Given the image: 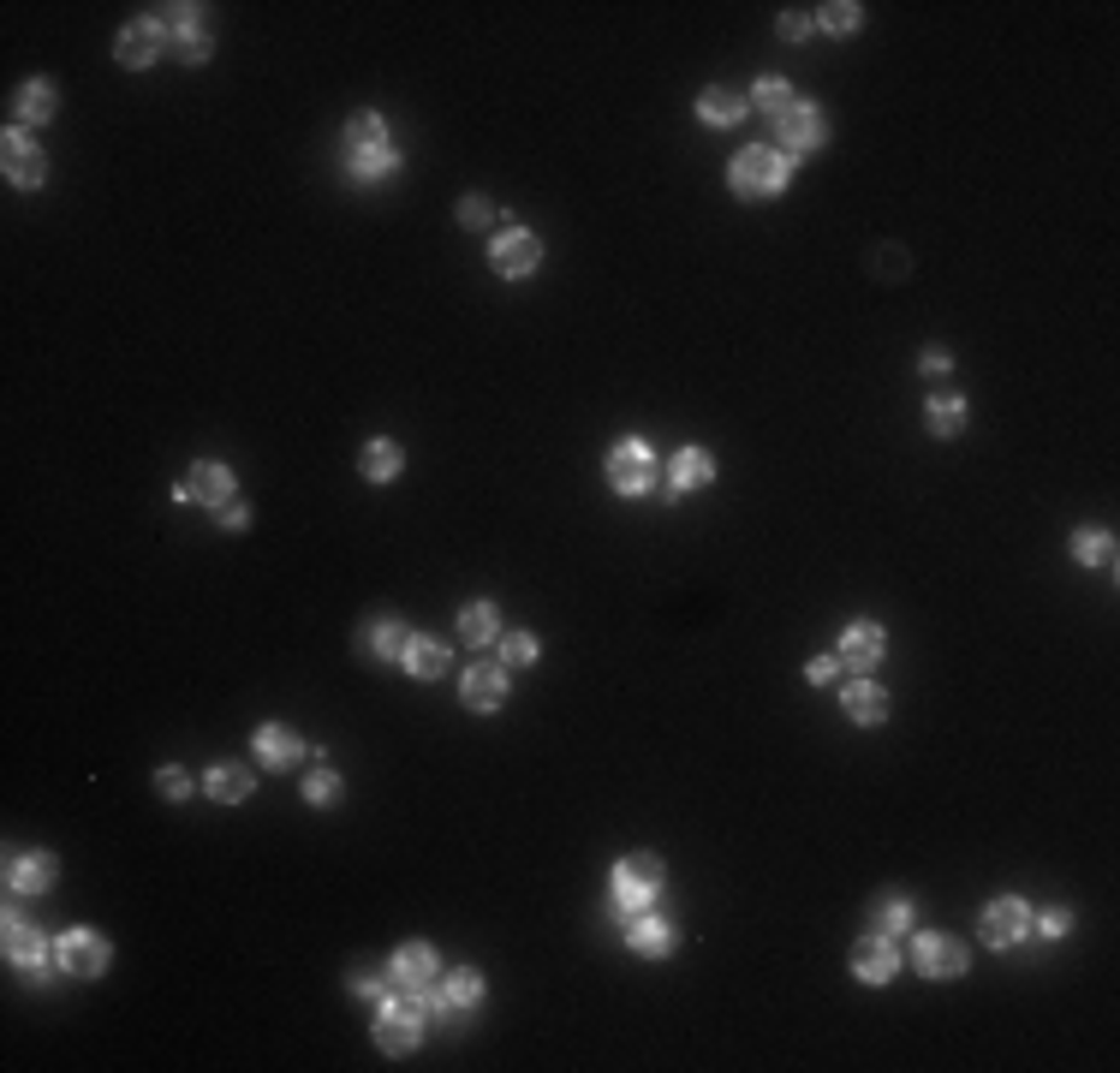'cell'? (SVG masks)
Segmentation results:
<instances>
[{
    "mask_svg": "<svg viewBox=\"0 0 1120 1073\" xmlns=\"http://www.w3.org/2000/svg\"><path fill=\"white\" fill-rule=\"evenodd\" d=\"M60 966H66V972L96 979V972L108 966V943H102V937H90V930H66V937H60Z\"/></svg>",
    "mask_w": 1120,
    "mask_h": 1073,
    "instance_id": "5b68a950",
    "label": "cell"
},
{
    "mask_svg": "<svg viewBox=\"0 0 1120 1073\" xmlns=\"http://www.w3.org/2000/svg\"><path fill=\"white\" fill-rule=\"evenodd\" d=\"M460 632H465V645H489V638H495V609H489V603H471V609L460 614Z\"/></svg>",
    "mask_w": 1120,
    "mask_h": 1073,
    "instance_id": "4dcf8cb0",
    "label": "cell"
},
{
    "mask_svg": "<svg viewBox=\"0 0 1120 1073\" xmlns=\"http://www.w3.org/2000/svg\"><path fill=\"white\" fill-rule=\"evenodd\" d=\"M918 972L924 979H959L966 972V948L954 937H924L918 943Z\"/></svg>",
    "mask_w": 1120,
    "mask_h": 1073,
    "instance_id": "30bf717a",
    "label": "cell"
},
{
    "mask_svg": "<svg viewBox=\"0 0 1120 1073\" xmlns=\"http://www.w3.org/2000/svg\"><path fill=\"white\" fill-rule=\"evenodd\" d=\"M876 656H882V627L876 620L846 627V638H841V662L846 668H876Z\"/></svg>",
    "mask_w": 1120,
    "mask_h": 1073,
    "instance_id": "4fadbf2b",
    "label": "cell"
},
{
    "mask_svg": "<svg viewBox=\"0 0 1120 1073\" xmlns=\"http://www.w3.org/2000/svg\"><path fill=\"white\" fill-rule=\"evenodd\" d=\"M846 716L864 728H876L882 716H888V692L882 686H846Z\"/></svg>",
    "mask_w": 1120,
    "mask_h": 1073,
    "instance_id": "44dd1931",
    "label": "cell"
},
{
    "mask_svg": "<svg viewBox=\"0 0 1120 1073\" xmlns=\"http://www.w3.org/2000/svg\"><path fill=\"white\" fill-rule=\"evenodd\" d=\"M1031 930V912H1026V901H995L990 912H984V943H995V948H1008V943H1019Z\"/></svg>",
    "mask_w": 1120,
    "mask_h": 1073,
    "instance_id": "8992f818",
    "label": "cell"
},
{
    "mask_svg": "<svg viewBox=\"0 0 1120 1073\" xmlns=\"http://www.w3.org/2000/svg\"><path fill=\"white\" fill-rule=\"evenodd\" d=\"M775 131H781V144H787L793 155H805V149L823 144V120H817L810 108H799V102H793V108L775 120Z\"/></svg>",
    "mask_w": 1120,
    "mask_h": 1073,
    "instance_id": "8fae6325",
    "label": "cell"
},
{
    "mask_svg": "<svg viewBox=\"0 0 1120 1073\" xmlns=\"http://www.w3.org/2000/svg\"><path fill=\"white\" fill-rule=\"evenodd\" d=\"M6 883L13 888H48L55 883V859H48V853H24V859H13Z\"/></svg>",
    "mask_w": 1120,
    "mask_h": 1073,
    "instance_id": "7402d4cb",
    "label": "cell"
},
{
    "mask_svg": "<svg viewBox=\"0 0 1120 1073\" xmlns=\"http://www.w3.org/2000/svg\"><path fill=\"white\" fill-rule=\"evenodd\" d=\"M501 698H507L501 668H471V674H465V703H471V710H501Z\"/></svg>",
    "mask_w": 1120,
    "mask_h": 1073,
    "instance_id": "d6986e66",
    "label": "cell"
},
{
    "mask_svg": "<svg viewBox=\"0 0 1120 1073\" xmlns=\"http://www.w3.org/2000/svg\"><path fill=\"white\" fill-rule=\"evenodd\" d=\"M364 645L376 650V656H405V645H411V638H405L400 620H376V627L364 632Z\"/></svg>",
    "mask_w": 1120,
    "mask_h": 1073,
    "instance_id": "f546056e",
    "label": "cell"
},
{
    "mask_svg": "<svg viewBox=\"0 0 1120 1073\" xmlns=\"http://www.w3.org/2000/svg\"><path fill=\"white\" fill-rule=\"evenodd\" d=\"M352 996H376V990H382V979H376V972H352Z\"/></svg>",
    "mask_w": 1120,
    "mask_h": 1073,
    "instance_id": "b9f144b4",
    "label": "cell"
},
{
    "mask_svg": "<svg viewBox=\"0 0 1120 1073\" xmlns=\"http://www.w3.org/2000/svg\"><path fill=\"white\" fill-rule=\"evenodd\" d=\"M656 883H661V865H656V853H632L620 865V912H638V901L643 895H656Z\"/></svg>",
    "mask_w": 1120,
    "mask_h": 1073,
    "instance_id": "277c9868",
    "label": "cell"
},
{
    "mask_svg": "<svg viewBox=\"0 0 1120 1073\" xmlns=\"http://www.w3.org/2000/svg\"><path fill=\"white\" fill-rule=\"evenodd\" d=\"M478 996H483V984H478V972H447V984H441V1014L447 1019H460L465 1008H478Z\"/></svg>",
    "mask_w": 1120,
    "mask_h": 1073,
    "instance_id": "e0dca14e",
    "label": "cell"
},
{
    "mask_svg": "<svg viewBox=\"0 0 1120 1073\" xmlns=\"http://www.w3.org/2000/svg\"><path fill=\"white\" fill-rule=\"evenodd\" d=\"M805 30H810V19H805V13H787V19H781V37H787V42H799V37H805Z\"/></svg>",
    "mask_w": 1120,
    "mask_h": 1073,
    "instance_id": "7bdbcfd3",
    "label": "cell"
},
{
    "mask_svg": "<svg viewBox=\"0 0 1120 1073\" xmlns=\"http://www.w3.org/2000/svg\"><path fill=\"white\" fill-rule=\"evenodd\" d=\"M1066 925H1073V912H1061V907H1055V912H1043V930H1049V937H1061Z\"/></svg>",
    "mask_w": 1120,
    "mask_h": 1073,
    "instance_id": "f6af8a7d",
    "label": "cell"
},
{
    "mask_svg": "<svg viewBox=\"0 0 1120 1073\" xmlns=\"http://www.w3.org/2000/svg\"><path fill=\"white\" fill-rule=\"evenodd\" d=\"M179 496L203 501V507H227V496H233V471L215 465V460H203V465H191V478H185Z\"/></svg>",
    "mask_w": 1120,
    "mask_h": 1073,
    "instance_id": "52a82bcc",
    "label": "cell"
},
{
    "mask_svg": "<svg viewBox=\"0 0 1120 1073\" xmlns=\"http://www.w3.org/2000/svg\"><path fill=\"white\" fill-rule=\"evenodd\" d=\"M429 979H436V954L423 943H405L400 954H394V996L418 1008V1002L429 996Z\"/></svg>",
    "mask_w": 1120,
    "mask_h": 1073,
    "instance_id": "3957f363",
    "label": "cell"
},
{
    "mask_svg": "<svg viewBox=\"0 0 1120 1073\" xmlns=\"http://www.w3.org/2000/svg\"><path fill=\"white\" fill-rule=\"evenodd\" d=\"M6 180H13V186H42V155L19 131H6Z\"/></svg>",
    "mask_w": 1120,
    "mask_h": 1073,
    "instance_id": "2e32d148",
    "label": "cell"
},
{
    "mask_svg": "<svg viewBox=\"0 0 1120 1073\" xmlns=\"http://www.w3.org/2000/svg\"><path fill=\"white\" fill-rule=\"evenodd\" d=\"M608 483L620 489V496H643V489H656V454L643 442H620L614 447V460H608Z\"/></svg>",
    "mask_w": 1120,
    "mask_h": 1073,
    "instance_id": "7a4b0ae2",
    "label": "cell"
},
{
    "mask_svg": "<svg viewBox=\"0 0 1120 1073\" xmlns=\"http://www.w3.org/2000/svg\"><path fill=\"white\" fill-rule=\"evenodd\" d=\"M185 787H191V781H185V770H162V776H155V794H162V799H185Z\"/></svg>",
    "mask_w": 1120,
    "mask_h": 1073,
    "instance_id": "60d3db41",
    "label": "cell"
},
{
    "mask_svg": "<svg viewBox=\"0 0 1120 1073\" xmlns=\"http://www.w3.org/2000/svg\"><path fill=\"white\" fill-rule=\"evenodd\" d=\"M859 24V6L852 0H834V6H823V30H834V37H846Z\"/></svg>",
    "mask_w": 1120,
    "mask_h": 1073,
    "instance_id": "8d00e7d4",
    "label": "cell"
},
{
    "mask_svg": "<svg viewBox=\"0 0 1120 1073\" xmlns=\"http://www.w3.org/2000/svg\"><path fill=\"white\" fill-rule=\"evenodd\" d=\"M536 257H543V245H536V233H501L495 251H489V262H495L501 275H531Z\"/></svg>",
    "mask_w": 1120,
    "mask_h": 1073,
    "instance_id": "9c48e42d",
    "label": "cell"
},
{
    "mask_svg": "<svg viewBox=\"0 0 1120 1073\" xmlns=\"http://www.w3.org/2000/svg\"><path fill=\"white\" fill-rule=\"evenodd\" d=\"M668 478H674V489H703V483L716 478V465H710V454H698V447H680L674 465H668Z\"/></svg>",
    "mask_w": 1120,
    "mask_h": 1073,
    "instance_id": "ffe728a7",
    "label": "cell"
},
{
    "mask_svg": "<svg viewBox=\"0 0 1120 1073\" xmlns=\"http://www.w3.org/2000/svg\"><path fill=\"white\" fill-rule=\"evenodd\" d=\"M1073 555L1091 561V567H1115V543H1108V531H1079L1073 536Z\"/></svg>",
    "mask_w": 1120,
    "mask_h": 1073,
    "instance_id": "1f68e13d",
    "label": "cell"
},
{
    "mask_svg": "<svg viewBox=\"0 0 1120 1073\" xmlns=\"http://www.w3.org/2000/svg\"><path fill=\"white\" fill-rule=\"evenodd\" d=\"M626 930H632V948L650 954V961H661V954L674 948V930L661 925V919H650V912H626Z\"/></svg>",
    "mask_w": 1120,
    "mask_h": 1073,
    "instance_id": "5bb4252c",
    "label": "cell"
},
{
    "mask_svg": "<svg viewBox=\"0 0 1120 1073\" xmlns=\"http://www.w3.org/2000/svg\"><path fill=\"white\" fill-rule=\"evenodd\" d=\"M257 752H262V758H269V763H293V758H298V740H293V728H275V722H269V728H257Z\"/></svg>",
    "mask_w": 1120,
    "mask_h": 1073,
    "instance_id": "4316f807",
    "label": "cell"
},
{
    "mask_svg": "<svg viewBox=\"0 0 1120 1073\" xmlns=\"http://www.w3.org/2000/svg\"><path fill=\"white\" fill-rule=\"evenodd\" d=\"M405 668H411L418 680H441V674H447V645H429V638L405 645Z\"/></svg>",
    "mask_w": 1120,
    "mask_h": 1073,
    "instance_id": "603a6c76",
    "label": "cell"
},
{
    "mask_svg": "<svg viewBox=\"0 0 1120 1073\" xmlns=\"http://www.w3.org/2000/svg\"><path fill=\"white\" fill-rule=\"evenodd\" d=\"M906 925H912V907H906V901H882L876 907V937H901Z\"/></svg>",
    "mask_w": 1120,
    "mask_h": 1073,
    "instance_id": "e575fe53",
    "label": "cell"
},
{
    "mask_svg": "<svg viewBox=\"0 0 1120 1073\" xmlns=\"http://www.w3.org/2000/svg\"><path fill=\"white\" fill-rule=\"evenodd\" d=\"M215 513H220V525H227V531H239L245 519H251V513L239 507V501H227V507H215Z\"/></svg>",
    "mask_w": 1120,
    "mask_h": 1073,
    "instance_id": "ee69618b",
    "label": "cell"
},
{
    "mask_svg": "<svg viewBox=\"0 0 1120 1073\" xmlns=\"http://www.w3.org/2000/svg\"><path fill=\"white\" fill-rule=\"evenodd\" d=\"M930 429H936V436H959V429H966L959 394H936V400H930Z\"/></svg>",
    "mask_w": 1120,
    "mask_h": 1073,
    "instance_id": "83f0119b",
    "label": "cell"
},
{
    "mask_svg": "<svg viewBox=\"0 0 1120 1073\" xmlns=\"http://www.w3.org/2000/svg\"><path fill=\"white\" fill-rule=\"evenodd\" d=\"M42 954H48V943H42V930L37 925H24V919H6V961L24 966V972H37Z\"/></svg>",
    "mask_w": 1120,
    "mask_h": 1073,
    "instance_id": "7c38bea8",
    "label": "cell"
},
{
    "mask_svg": "<svg viewBox=\"0 0 1120 1073\" xmlns=\"http://www.w3.org/2000/svg\"><path fill=\"white\" fill-rule=\"evenodd\" d=\"M203 55H209V30H203V24L179 30V60H203Z\"/></svg>",
    "mask_w": 1120,
    "mask_h": 1073,
    "instance_id": "ab89813d",
    "label": "cell"
},
{
    "mask_svg": "<svg viewBox=\"0 0 1120 1073\" xmlns=\"http://www.w3.org/2000/svg\"><path fill=\"white\" fill-rule=\"evenodd\" d=\"M358 173H387V149H376V155H364V162H352Z\"/></svg>",
    "mask_w": 1120,
    "mask_h": 1073,
    "instance_id": "bcb514c9",
    "label": "cell"
},
{
    "mask_svg": "<svg viewBox=\"0 0 1120 1073\" xmlns=\"http://www.w3.org/2000/svg\"><path fill=\"white\" fill-rule=\"evenodd\" d=\"M834 668H841L834 656H817V662H810V680H834Z\"/></svg>",
    "mask_w": 1120,
    "mask_h": 1073,
    "instance_id": "7dc6e473",
    "label": "cell"
},
{
    "mask_svg": "<svg viewBox=\"0 0 1120 1073\" xmlns=\"http://www.w3.org/2000/svg\"><path fill=\"white\" fill-rule=\"evenodd\" d=\"M358 465H364V478H369V483H387L394 471H400V447H394V442H369V447H364V460H358Z\"/></svg>",
    "mask_w": 1120,
    "mask_h": 1073,
    "instance_id": "f1b7e54d",
    "label": "cell"
},
{
    "mask_svg": "<svg viewBox=\"0 0 1120 1073\" xmlns=\"http://www.w3.org/2000/svg\"><path fill=\"white\" fill-rule=\"evenodd\" d=\"M536 656V638L531 632H507V638H501V662L507 668H525Z\"/></svg>",
    "mask_w": 1120,
    "mask_h": 1073,
    "instance_id": "d590c367",
    "label": "cell"
},
{
    "mask_svg": "<svg viewBox=\"0 0 1120 1073\" xmlns=\"http://www.w3.org/2000/svg\"><path fill=\"white\" fill-rule=\"evenodd\" d=\"M304 794H311L316 805H329V799L340 794V781H334V770H316V776H304Z\"/></svg>",
    "mask_w": 1120,
    "mask_h": 1073,
    "instance_id": "74e56055",
    "label": "cell"
},
{
    "mask_svg": "<svg viewBox=\"0 0 1120 1073\" xmlns=\"http://www.w3.org/2000/svg\"><path fill=\"white\" fill-rule=\"evenodd\" d=\"M460 222H465V227H489V222H495V204H489V197H465V204H460Z\"/></svg>",
    "mask_w": 1120,
    "mask_h": 1073,
    "instance_id": "f35d334b",
    "label": "cell"
},
{
    "mask_svg": "<svg viewBox=\"0 0 1120 1073\" xmlns=\"http://www.w3.org/2000/svg\"><path fill=\"white\" fill-rule=\"evenodd\" d=\"M852 966H859L864 984H882L888 972H894V948H888V937H876V930H870V937L852 948Z\"/></svg>",
    "mask_w": 1120,
    "mask_h": 1073,
    "instance_id": "9a60e30c",
    "label": "cell"
},
{
    "mask_svg": "<svg viewBox=\"0 0 1120 1073\" xmlns=\"http://www.w3.org/2000/svg\"><path fill=\"white\" fill-rule=\"evenodd\" d=\"M727 180H734L739 197H775V191L787 186V155H775V149H739L734 167H727Z\"/></svg>",
    "mask_w": 1120,
    "mask_h": 1073,
    "instance_id": "6da1fadb",
    "label": "cell"
},
{
    "mask_svg": "<svg viewBox=\"0 0 1120 1073\" xmlns=\"http://www.w3.org/2000/svg\"><path fill=\"white\" fill-rule=\"evenodd\" d=\"M55 113V90L48 84H24L19 90V120H48Z\"/></svg>",
    "mask_w": 1120,
    "mask_h": 1073,
    "instance_id": "d6a6232c",
    "label": "cell"
},
{
    "mask_svg": "<svg viewBox=\"0 0 1120 1073\" xmlns=\"http://www.w3.org/2000/svg\"><path fill=\"white\" fill-rule=\"evenodd\" d=\"M155 55H162V24H131V30H120V60H126V66H149Z\"/></svg>",
    "mask_w": 1120,
    "mask_h": 1073,
    "instance_id": "ac0fdd59",
    "label": "cell"
},
{
    "mask_svg": "<svg viewBox=\"0 0 1120 1073\" xmlns=\"http://www.w3.org/2000/svg\"><path fill=\"white\" fill-rule=\"evenodd\" d=\"M757 108L781 120V113L793 108V90H787V84H781V78H763V84H757Z\"/></svg>",
    "mask_w": 1120,
    "mask_h": 1073,
    "instance_id": "836d02e7",
    "label": "cell"
},
{
    "mask_svg": "<svg viewBox=\"0 0 1120 1073\" xmlns=\"http://www.w3.org/2000/svg\"><path fill=\"white\" fill-rule=\"evenodd\" d=\"M698 113L710 120V126H734L739 113H745V96H734V90H703Z\"/></svg>",
    "mask_w": 1120,
    "mask_h": 1073,
    "instance_id": "484cf974",
    "label": "cell"
},
{
    "mask_svg": "<svg viewBox=\"0 0 1120 1073\" xmlns=\"http://www.w3.org/2000/svg\"><path fill=\"white\" fill-rule=\"evenodd\" d=\"M346 149L358 155V162L376 155V149H382V120H376V113H352L346 120Z\"/></svg>",
    "mask_w": 1120,
    "mask_h": 1073,
    "instance_id": "cb8c5ba5",
    "label": "cell"
},
{
    "mask_svg": "<svg viewBox=\"0 0 1120 1073\" xmlns=\"http://www.w3.org/2000/svg\"><path fill=\"white\" fill-rule=\"evenodd\" d=\"M209 794H215L220 805L245 799V794H251V770H239V763H220V770H209Z\"/></svg>",
    "mask_w": 1120,
    "mask_h": 1073,
    "instance_id": "d4e9b609",
    "label": "cell"
},
{
    "mask_svg": "<svg viewBox=\"0 0 1120 1073\" xmlns=\"http://www.w3.org/2000/svg\"><path fill=\"white\" fill-rule=\"evenodd\" d=\"M376 1044H382L387 1055L418 1050V1008H411V1002H394L382 1014V1026H376Z\"/></svg>",
    "mask_w": 1120,
    "mask_h": 1073,
    "instance_id": "ba28073f",
    "label": "cell"
}]
</instances>
